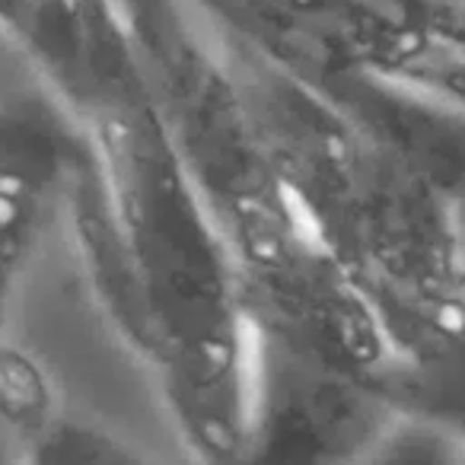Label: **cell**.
<instances>
[{
    "label": "cell",
    "mask_w": 465,
    "mask_h": 465,
    "mask_svg": "<svg viewBox=\"0 0 465 465\" xmlns=\"http://www.w3.org/2000/svg\"><path fill=\"white\" fill-rule=\"evenodd\" d=\"M0 465H20V450H16V440L10 437L4 427H0Z\"/></svg>",
    "instance_id": "3"
},
{
    "label": "cell",
    "mask_w": 465,
    "mask_h": 465,
    "mask_svg": "<svg viewBox=\"0 0 465 465\" xmlns=\"http://www.w3.org/2000/svg\"><path fill=\"white\" fill-rule=\"evenodd\" d=\"M84 156V141H61L52 131L0 128V341L16 284L67 192Z\"/></svg>",
    "instance_id": "1"
},
{
    "label": "cell",
    "mask_w": 465,
    "mask_h": 465,
    "mask_svg": "<svg viewBox=\"0 0 465 465\" xmlns=\"http://www.w3.org/2000/svg\"><path fill=\"white\" fill-rule=\"evenodd\" d=\"M20 465H169L150 446L74 411L61 392L16 437Z\"/></svg>",
    "instance_id": "2"
}]
</instances>
